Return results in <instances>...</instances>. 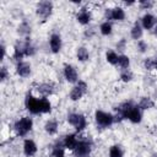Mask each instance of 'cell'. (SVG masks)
Returning a JSON list of instances; mask_svg holds the SVG:
<instances>
[{
	"label": "cell",
	"instance_id": "cell-33",
	"mask_svg": "<svg viewBox=\"0 0 157 157\" xmlns=\"http://www.w3.org/2000/svg\"><path fill=\"white\" fill-rule=\"evenodd\" d=\"M140 5H141L142 9H150V7H152L153 2H152V1H141Z\"/></svg>",
	"mask_w": 157,
	"mask_h": 157
},
{
	"label": "cell",
	"instance_id": "cell-8",
	"mask_svg": "<svg viewBox=\"0 0 157 157\" xmlns=\"http://www.w3.org/2000/svg\"><path fill=\"white\" fill-rule=\"evenodd\" d=\"M86 91H87V85H86V82L78 81L77 86H75V87L72 88V91H71V93H70V98H71L72 101H77V99H80V98L86 93Z\"/></svg>",
	"mask_w": 157,
	"mask_h": 157
},
{
	"label": "cell",
	"instance_id": "cell-7",
	"mask_svg": "<svg viewBox=\"0 0 157 157\" xmlns=\"http://www.w3.org/2000/svg\"><path fill=\"white\" fill-rule=\"evenodd\" d=\"M26 107L33 114L42 113V110H40V99H37L31 94H28L26 97Z\"/></svg>",
	"mask_w": 157,
	"mask_h": 157
},
{
	"label": "cell",
	"instance_id": "cell-18",
	"mask_svg": "<svg viewBox=\"0 0 157 157\" xmlns=\"http://www.w3.org/2000/svg\"><path fill=\"white\" fill-rule=\"evenodd\" d=\"M38 92L42 93L43 96H48V94L53 93V85L52 83H43L38 87Z\"/></svg>",
	"mask_w": 157,
	"mask_h": 157
},
{
	"label": "cell",
	"instance_id": "cell-16",
	"mask_svg": "<svg viewBox=\"0 0 157 157\" xmlns=\"http://www.w3.org/2000/svg\"><path fill=\"white\" fill-rule=\"evenodd\" d=\"M153 25H155V17H153L152 15L147 13V15H145V16L142 17V26H144L146 29L152 28Z\"/></svg>",
	"mask_w": 157,
	"mask_h": 157
},
{
	"label": "cell",
	"instance_id": "cell-31",
	"mask_svg": "<svg viewBox=\"0 0 157 157\" xmlns=\"http://www.w3.org/2000/svg\"><path fill=\"white\" fill-rule=\"evenodd\" d=\"M137 48H139V50H140L141 53H144V52H146V49H147V44H146L144 40H139V42H137Z\"/></svg>",
	"mask_w": 157,
	"mask_h": 157
},
{
	"label": "cell",
	"instance_id": "cell-6",
	"mask_svg": "<svg viewBox=\"0 0 157 157\" xmlns=\"http://www.w3.org/2000/svg\"><path fill=\"white\" fill-rule=\"evenodd\" d=\"M52 10H53V4L50 1H42L37 6V15L45 20L50 16Z\"/></svg>",
	"mask_w": 157,
	"mask_h": 157
},
{
	"label": "cell",
	"instance_id": "cell-3",
	"mask_svg": "<svg viewBox=\"0 0 157 157\" xmlns=\"http://www.w3.org/2000/svg\"><path fill=\"white\" fill-rule=\"evenodd\" d=\"M91 153V144L87 140H81L74 150L75 157H88Z\"/></svg>",
	"mask_w": 157,
	"mask_h": 157
},
{
	"label": "cell",
	"instance_id": "cell-30",
	"mask_svg": "<svg viewBox=\"0 0 157 157\" xmlns=\"http://www.w3.org/2000/svg\"><path fill=\"white\" fill-rule=\"evenodd\" d=\"M53 157H64V148L60 146H56L53 151Z\"/></svg>",
	"mask_w": 157,
	"mask_h": 157
},
{
	"label": "cell",
	"instance_id": "cell-23",
	"mask_svg": "<svg viewBox=\"0 0 157 157\" xmlns=\"http://www.w3.org/2000/svg\"><path fill=\"white\" fill-rule=\"evenodd\" d=\"M109 157H123V151L119 146H112L109 150Z\"/></svg>",
	"mask_w": 157,
	"mask_h": 157
},
{
	"label": "cell",
	"instance_id": "cell-4",
	"mask_svg": "<svg viewBox=\"0 0 157 157\" xmlns=\"http://www.w3.org/2000/svg\"><path fill=\"white\" fill-rule=\"evenodd\" d=\"M67 121L75 126L77 131H82L86 128V118L81 114H70L67 118Z\"/></svg>",
	"mask_w": 157,
	"mask_h": 157
},
{
	"label": "cell",
	"instance_id": "cell-27",
	"mask_svg": "<svg viewBox=\"0 0 157 157\" xmlns=\"http://www.w3.org/2000/svg\"><path fill=\"white\" fill-rule=\"evenodd\" d=\"M107 61L110 63V64H117L118 63V55L114 53V52H108L107 53Z\"/></svg>",
	"mask_w": 157,
	"mask_h": 157
},
{
	"label": "cell",
	"instance_id": "cell-35",
	"mask_svg": "<svg viewBox=\"0 0 157 157\" xmlns=\"http://www.w3.org/2000/svg\"><path fill=\"white\" fill-rule=\"evenodd\" d=\"M117 47H118L119 50H124V47H125V39H121V40L117 44Z\"/></svg>",
	"mask_w": 157,
	"mask_h": 157
},
{
	"label": "cell",
	"instance_id": "cell-20",
	"mask_svg": "<svg viewBox=\"0 0 157 157\" xmlns=\"http://www.w3.org/2000/svg\"><path fill=\"white\" fill-rule=\"evenodd\" d=\"M141 36H142V29L139 23H135V26L131 28V37L134 39H140Z\"/></svg>",
	"mask_w": 157,
	"mask_h": 157
},
{
	"label": "cell",
	"instance_id": "cell-2",
	"mask_svg": "<svg viewBox=\"0 0 157 157\" xmlns=\"http://www.w3.org/2000/svg\"><path fill=\"white\" fill-rule=\"evenodd\" d=\"M31 129H32V119L28 118V117L22 118L21 120H18V121L15 124V130H16L17 134L21 135V136L26 135Z\"/></svg>",
	"mask_w": 157,
	"mask_h": 157
},
{
	"label": "cell",
	"instance_id": "cell-9",
	"mask_svg": "<svg viewBox=\"0 0 157 157\" xmlns=\"http://www.w3.org/2000/svg\"><path fill=\"white\" fill-rule=\"evenodd\" d=\"M107 17L115 20V21H121V20H124L125 13H124V10L121 7H115V9L107 11Z\"/></svg>",
	"mask_w": 157,
	"mask_h": 157
},
{
	"label": "cell",
	"instance_id": "cell-21",
	"mask_svg": "<svg viewBox=\"0 0 157 157\" xmlns=\"http://www.w3.org/2000/svg\"><path fill=\"white\" fill-rule=\"evenodd\" d=\"M40 110L42 113H49L52 110L50 102L47 98H40Z\"/></svg>",
	"mask_w": 157,
	"mask_h": 157
},
{
	"label": "cell",
	"instance_id": "cell-1",
	"mask_svg": "<svg viewBox=\"0 0 157 157\" xmlns=\"http://www.w3.org/2000/svg\"><path fill=\"white\" fill-rule=\"evenodd\" d=\"M32 54H34V48L31 47L29 42H20L15 45L13 59L21 60L25 55H32Z\"/></svg>",
	"mask_w": 157,
	"mask_h": 157
},
{
	"label": "cell",
	"instance_id": "cell-17",
	"mask_svg": "<svg viewBox=\"0 0 157 157\" xmlns=\"http://www.w3.org/2000/svg\"><path fill=\"white\" fill-rule=\"evenodd\" d=\"M90 20H91V15H90V12H87L85 9L77 15V21H78L81 25H87V23L90 22Z\"/></svg>",
	"mask_w": 157,
	"mask_h": 157
},
{
	"label": "cell",
	"instance_id": "cell-11",
	"mask_svg": "<svg viewBox=\"0 0 157 157\" xmlns=\"http://www.w3.org/2000/svg\"><path fill=\"white\" fill-rule=\"evenodd\" d=\"M126 118H128L130 121H132V123H140V121H141V113H140L139 108L134 105V107L129 110Z\"/></svg>",
	"mask_w": 157,
	"mask_h": 157
},
{
	"label": "cell",
	"instance_id": "cell-32",
	"mask_svg": "<svg viewBox=\"0 0 157 157\" xmlns=\"http://www.w3.org/2000/svg\"><path fill=\"white\" fill-rule=\"evenodd\" d=\"M120 77H121V80H123V81H125V82H126V81H130V80L132 78V75H131L130 72H124V74H121V76H120Z\"/></svg>",
	"mask_w": 157,
	"mask_h": 157
},
{
	"label": "cell",
	"instance_id": "cell-13",
	"mask_svg": "<svg viewBox=\"0 0 157 157\" xmlns=\"http://www.w3.org/2000/svg\"><path fill=\"white\" fill-rule=\"evenodd\" d=\"M16 71H17V74H18L20 76L26 77V76H28V75H29V72H31V66H29V64H27V63L20 61V63L17 64Z\"/></svg>",
	"mask_w": 157,
	"mask_h": 157
},
{
	"label": "cell",
	"instance_id": "cell-12",
	"mask_svg": "<svg viewBox=\"0 0 157 157\" xmlns=\"http://www.w3.org/2000/svg\"><path fill=\"white\" fill-rule=\"evenodd\" d=\"M61 48V38L59 34H53L50 37V49L53 53H58Z\"/></svg>",
	"mask_w": 157,
	"mask_h": 157
},
{
	"label": "cell",
	"instance_id": "cell-24",
	"mask_svg": "<svg viewBox=\"0 0 157 157\" xmlns=\"http://www.w3.org/2000/svg\"><path fill=\"white\" fill-rule=\"evenodd\" d=\"M153 104L155 103L150 98H142L141 102H140V104H139V108H141V109H148V108H152Z\"/></svg>",
	"mask_w": 157,
	"mask_h": 157
},
{
	"label": "cell",
	"instance_id": "cell-5",
	"mask_svg": "<svg viewBox=\"0 0 157 157\" xmlns=\"http://www.w3.org/2000/svg\"><path fill=\"white\" fill-rule=\"evenodd\" d=\"M96 121L98 125L105 128V126H109L112 125V123L114 121V117L109 113H105V112H102V110H97L96 112Z\"/></svg>",
	"mask_w": 157,
	"mask_h": 157
},
{
	"label": "cell",
	"instance_id": "cell-15",
	"mask_svg": "<svg viewBox=\"0 0 157 157\" xmlns=\"http://www.w3.org/2000/svg\"><path fill=\"white\" fill-rule=\"evenodd\" d=\"M77 144H78V141H77L75 135H67L65 137V140H64V146L66 148H69V150H75Z\"/></svg>",
	"mask_w": 157,
	"mask_h": 157
},
{
	"label": "cell",
	"instance_id": "cell-34",
	"mask_svg": "<svg viewBox=\"0 0 157 157\" xmlns=\"http://www.w3.org/2000/svg\"><path fill=\"white\" fill-rule=\"evenodd\" d=\"M6 76H7V70H6V67H1L0 78H1V80H5V78H6Z\"/></svg>",
	"mask_w": 157,
	"mask_h": 157
},
{
	"label": "cell",
	"instance_id": "cell-25",
	"mask_svg": "<svg viewBox=\"0 0 157 157\" xmlns=\"http://www.w3.org/2000/svg\"><path fill=\"white\" fill-rule=\"evenodd\" d=\"M101 33L104 36H108L112 33V25L109 22H104L101 25Z\"/></svg>",
	"mask_w": 157,
	"mask_h": 157
},
{
	"label": "cell",
	"instance_id": "cell-19",
	"mask_svg": "<svg viewBox=\"0 0 157 157\" xmlns=\"http://www.w3.org/2000/svg\"><path fill=\"white\" fill-rule=\"evenodd\" d=\"M56 130H58V123H56L55 120H49V121L45 124V131H47L48 134L53 135V134L56 132Z\"/></svg>",
	"mask_w": 157,
	"mask_h": 157
},
{
	"label": "cell",
	"instance_id": "cell-14",
	"mask_svg": "<svg viewBox=\"0 0 157 157\" xmlns=\"http://www.w3.org/2000/svg\"><path fill=\"white\" fill-rule=\"evenodd\" d=\"M23 151L26 153V156H33L37 152V146L32 140H26L23 144Z\"/></svg>",
	"mask_w": 157,
	"mask_h": 157
},
{
	"label": "cell",
	"instance_id": "cell-29",
	"mask_svg": "<svg viewBox=\"0 0 157 157\" xmlns=\"http://www.w3.org/2000/svg\"><path fill=\"white\" fill-rule=\"evenodd\" d=\"M29 31H31V27L27 23H22L18 27V33H21V34H27V33H29Z\"/></svg>",
	"mask_w": 157,
	"mask_h": 157
},
{
	"label": "cell",
	"instance_id": "cell-36",
	"mask_svg": "<svg viewBox=\"0 0 157 157\" xmlns=\"http://www.w3.org/2000/svg\"><path fill=\"white\" fill-rule=\"evenodd\" d=\"M155 34H156V36H157V27H156V28H155Z\"/></svg>",
	"mask_w": 157,
	"mask_h": 157
},
{
	"label": "cell",
	"instance_id": "cell-28",
	"mask_svg": "<svg viewBox=\"0 0 157 157\" xmlns=\"http://www.w3.org/2000/svg\"><path fill=\"white\" fill-rule=\"evenodd\" d=\"M156 66H157V61L153 60L152 58H148V59L145 60V67H146L147 70H152V69L156 67Z\"/></svg>",
	"mask_w": 157,
	"mask_h": 157
},
{
	"label": "cell",
	"instance_id": "cell-26",
	"mask_svg": "<svg viewBox=\"0 0 157 157\" xmlns=\"http://www.w3.org/2000/svg\"><path fill=\"white\" fill-rule=\"evenodd\" d=\"M118 64H119L123 69L128 67V66H129V64H130L129 58H128V56H125V55H120V56H118Z\"/></svg>",
	"mask_w": 157,
	"mask_h": 157
},
{
	"label": "cell",
	"instance_id": "cell-10",
	"mask_svg": "<svg viewBox=\"0 0 157 157\" xmlns=\"http://www.w3.org/2000/svg\"><path fill=\"white\" fill-rule=\"evenodd\" d=\"M64 75H65V78L69 82H76L77 81V72L71 65H65Z\"/></svg>",
	"mask_w": 157,
	"mask_h": 157
},
{
	"label": "cell",
	"instance_id": "cell-22",
	"mask_svg": "<svg viewBox=\"0 0 157 157\" xmlns=\"http://www.w3.org/2000/svg\"><path fill=\"white\" fill-rule=\"evenodd\" d=\"M77 59L80 61H86L88 59V52H87L86 48L81 47V48L77 49Z\"/></svg>",
	"mask_w": 157,
	"mask_h": 157
}]
</instances>
